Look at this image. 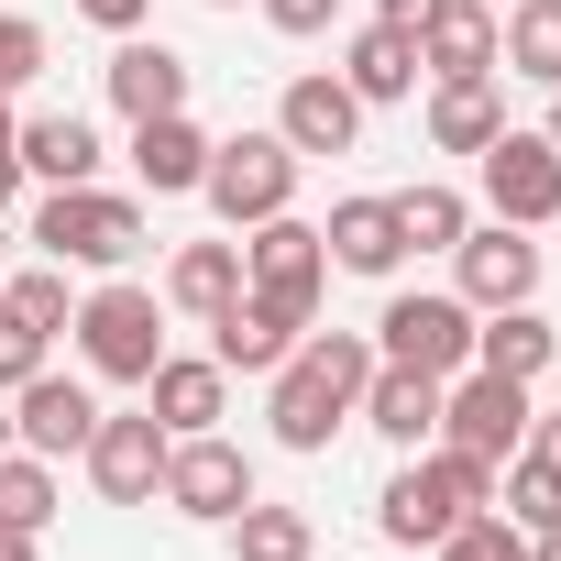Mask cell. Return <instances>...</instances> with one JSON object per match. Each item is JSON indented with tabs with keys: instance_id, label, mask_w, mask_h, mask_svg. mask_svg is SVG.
<instances>
[{
	"instance_id": "cell-7",
	"label": "cell",
	"mask_w": 561,
	"mask_h": 561,
	"mask_svg": "<svg viewBox=\"0 0 561 561\" xmlns=\"http://www.w3.org/2000/svg\"><path fill=\"white\" fill-rule=\"evenodd\" d=\"M375 364H419V375H462L473 364V309L451 298V287H397L386 309H375Z\"/></svg>"
},
{
	"instance_id": "cell-22",
	"label": "cell",
	"mask_w": 561,
	"mask_h": 561,
	"mask_svg": "<svg viewBox=\"0 0 561 561\" xmlns=\"http://www.w3.org/2000/svg\"><path fill=\"white\" fill-rule=\"evenodd\" d=\"M154 298H165L176 320L209 331V320L242 298V242H176V264H165V287H154Z\"/></svg>"
},
{
	"instance_id": "cell-21",
	"label": "cell",
	"mask_w": 561,
	"mask_h": 561,
	"mask_svg": "<svg viewBox=\"0 0 561 561\" xmlns=\"http://www.w3.org/2000/svg\"><path fill=\"white\" fill-rule=\"evenodd\" d=\"M473 364H484V375H517V386H539V375L561 364V331L539 320V298H517V309H484V320H473Z\"/></svg>"
},
{
	"instance_id": "cell-24",
	"label": "cell",
	"mask_w": 561,
	"mask_h": 561,
	"mask_svg": "<svg viewBox=\"0 0 561 561\" xmlns=\"http://www.w3.org/2000/svg\"><path fill=\"white\" fill-rule=\"evenodd\" d=\"M495 133H506L495 78H430V154H484Z\"/></svg>"
},
{
	"instance_id": "cell-36",
	"label": "cell",
	"mask_w": 561,
	"mask_h": 561,
	"mask_svg": "<svg viewBox=\"0 0 561 561\" xmlns=\"http://www.w3.org/2000/svg\"><path fill=\"white\" fill-rule=\"evenodd\" d=\"M253 12L287 34V45H309V34H331V23H342V0H253Z\"/></svg>"
},
{
	"instance_id": "cell-38",
	"label": "cell",
	"mask_w": 561,
	"mask_h": 561,
	"mask_svg": "<svg viewBox=\"0 0 561 561\" xmlns=\"http://www.w3.org/2000/svg\"><path fill=\"white\" fill-rule=\"evenodd\" d=\"M517 451H528V462H550V473H561V419H528V440H517Z\"/></svg>"
},
{
	"instance_id": "cell-16",
	"label": "cell",
	"mask_w": 561,
	"mask_h": 561,
	"mask_svg": "<svg viewBox=\"0 0 561 561\" xmlns=\"http://www.w3.org/2000/svg\"><path fill=\"white\" fill-rule=\"evenodd\" d=\"M144 408H154V430H165V440L220 430V419H231V375H220L209 353H165V364L144 375Z\"/></svg>"
},
{
	"instance_id": "cell-19",
	"label": "cell",
	"mask_w": 561,
	"mask_h": 561,
	"mask_svg": "<svg viewBox=\"0 0 561 561\" xmlns=\"http://www.w3.org/2000/svg\"><path fill=\"white\" fill-rule=\"evenodd\" d=\"M12 154H23V176H45V187H89V176H100V122H78V111H23Z\"/></svg>"
},
{
	"instance_id": "cell-20",
	"label": "cell",
	"mask_w": 561,
	"mask_h": 561,
	"mask_svg": "<svg viewBox=\"0 0 561 561\" xmlns=\"http://www.w3.org/2000/svg\"><path fill=\"white\" fill-rule=\"evenodd\" d=\"M133 176H144L154 198H198V176H209V133H198L187 111L133 122Z\"/></svg>"
},
{
	"instance_id": "cell-17",
	"label": "cell",
	"mask_w": 561,
	"mask_h": 561,
	"mask_svg": "<svg viewBox=\"0 0 561 561\" xmlns=\"http://www.w3.org/2000/svg\"><path fill=\"white\" fill-rule=\"evenodd\" d=\"M386 451H430L440 440V375H419V364H375V386H364V408H353Z\"/></svg>"
},
{
	"instance_id": "cell-29",
	"label": "cell",
	"mask_w": 561,
	"mask_h": 561,
	"mask_svg": "<svg viewBox=\"0 0 561 561\" xmlns=\"http://www.w3.org/2000/svg\"><path fill=\"white\" fill-rule=\"evenodd\" d=\"M397 231H408V253H451L473 231V198L440 187V176H419V187H397Z\"/></svg>"
},
{
	"instance_id": "cell-25",
	"label": "cell",
	"mask_w": 561,
	"mask_h": 561,
	"mask_svg": "<svg viewBox=\"0 0 561 561\" xmlns=\"http://www.w3.org/2000/svg\"><path fill=\"white\" fill-rule=\"evenodd\" d=\"M320 242H331V264H342V275H397V264H408L397 198H342V209L320 220Z\"/></svg>"
},
{
	"instance_id": "cell-28",
	"label": "cell",
	"mask_w": 561,
	"mask_h": 561,
	"mask_svg": "<svg viewBox=\"0 0 561 561\" xmlns=\"http://www.w3.org/2000/svg\"><path fill=\"white\" fill-rule=\"evenodd\" d=\"M220 539H231V561H309V550H320V517H309V506H264V495H253Z\"/></svg>"
},
{
	"instance_id": "cell-37",
	"label": "cell",
	"mask_w": 561,
	"mask_h": 561,
	"mask_svg": "<svg viewBox=\"0 0 561 561\" xmlns=\"http://www.w3.org/2000/svg\"><path fill=\"white\" fill-rule=\"evenodd\" d=\"M78 23H100V34H144L154 0H78Z\"/></svg>"
},
{
	"instance_id": "cell-40",
	"label": "cell",
	"mask_w": 561,
	"mask_h": 561,
	"mask_svg": "<svg viewBox=\"0 0 561 561\" xmlns=\"http://www.w3.org/2000/svg\"><path fill=\"white\" fill-rule=\"evenodd\" d=\"M0 561H45V539L34 528H0Z\"/></svg>"
},
{
	"instance_id": "cell-42",
	"label": "cell",
	"mask_w": 561,
	"mask_h": 561,
	"mask_svg": "<svg viewBox=\"0 0 561 561\" xmlns=\"http://www.w3.org/2000/svg\"><path fill=\"white\" fill-rule=\"evenodd\" d=\"M528 561H561V528H550V539H528Z\"/></svg>"
},
{
	"instance_id": "cell-11",
	"label": "cell",
	"mask_w": 561,
	"mask_h": 561,
	"mask_svg": "<svg viewBox=\"0 0 561 561\" xmlns=\"http://www.w3.org/2000/svg\"><path fill=\"white\" fill-rule=\"evenodd\" d=\"M165 506L198 517V528H231V517L253 506V462H242L220 430H187V440H165Z\"/></svg>"
},
{
	"instance_id": "cell-43",
	"label": "cell",
	"mask_w": 561,
	"mask_h": 561,
	"mask_svg": "<svg viewBox=\"0 0 561 561\" xmlns=\"http://www.w3.org/2000/svg\"><path fill=\"white\" fill-rule=\"evenodd\" d=\"M209 12H242V0H209Z\"/></svg>"
},
{
	"instance_id": "cell-8",
	"label": "cell",
	"mask_w": 561,
	"mask_h": 561,
	"mask_svg": "<svg viewBox=\"0 0 561 561\" xmlns=\"http://www.w3.org/2000/svg\"><path fill=\"white\" fill-rule=\"evenodd\" d=\"M528 419H539V408H528V386H517V375L462 364V375L440 386V440H451V451H473V462H506V451L528 440Z\"/></svg>"
},
{
	"instance_id": "cell-12",
	"label": "cell",
	"mask_w": 561,
	"mask_h": 561,
	"mask_svg": "<svg viewBox=\"0 0 561 561\" xmlns=\"http://www.w3.org/2000/svg\"><path fill=\"white\" fill-rule=\"evenodd\" d=\"M451 298L484 320V309H517V298H539V242L517 231V220H473L462 242H451Z\"/></svg>"
},
{
	"instance_id": "cell-5",
	"label": "cell",
	"mask_w": 561,
	"mask_h": 561,
	"mask_svg": "<svg viewBox=\"0 0 561 561\" xmlns=\"http://www.w3.org/2000/svg\"><path fill=\"white\" fill-rule=\"evenodd\" d=\"M320 287H331V242H320V220L275 209V220H253V231H242V298H253L264 320L320 331Z\"/></svg>"
},
{
	"instance_id": "cell-26",
	"label": "cell",
	"mask_w": 561,
	"mask_h": 561,
	"mask_svg": "<svg viewBox=\"0 0 561 561\" xmlns=\"http://www.w3.org/2000/svg\"><path fill=\"white\" fill-rule=\"evenodd\" d=\"M495 67L528 89H561V0H506L495 12Z\"/></svg>"
},
{
	"instance_id": "cell-14",
	"label": "cell",
	"mask_w": 561,
	"mask_h": 561,
	"mask_svg": "<svg viewBox=\"0 0 561 561\" xmlns=\"http://www.w3.org/2000/svg\"><path fill=\"white\" fill-rule=\"evenodd\" d=\"M275 133H287V154H353L364 144V100L342 89V67H298L287 100H275Z\"/></svg>"
},
{
	"instance_id": "cell-39",
	"label": "cell",
	"mask_w": 561,
	"mask_h": 561,
	"mask_svg": "<svg viewBox=\"0 0 561 561\" xmlns=\"http://www.w3.org/2000/svg\"><path fill=\"white\" fill-rule=\"evenodd\" d=\"M430 12H440V0H375V23H397V34H419Z\"/></svg>"
},
{
	"instance_id": "cell-10",
	"label": "cell",
	"mask_w": 561,
	"mask_h": 561,
	"mask_svg": "<svg viewBox=\"0 0 561 561\" xmlns=\"http://www.w3.org/2000/svg\"><path fill=\"white\" fill-rule=\"evenodd\" d=\"M89 484H100V506H154L165 495V430H154V408H100V430H89Z\"/></svg>"
},
{
	"instance_id": "cell-35",
	"label": "cell",
	"mask_w": 561,
	"mask_h": 561,
	"mask_svg": "<svg viewBox=\"0 0 561 561\" xmlns=\"http://www.w3.org/2000/svg\"><path fill=\"white\" fill-rule=\"evenodd\" d=\"M45 353H56V331H34V320H12V309H0V397H12V386H34V375H45Z\"/></svg>"
},
{
	"instance_id": "cell-32",
	"label": "cell",
	"mask_w": 561,
	"mask_h": 561,
	"mask_svg": "<svg viewBox=\"0 0 561 561\" xmlns=\"http://www.w3.org/2000/svg\"><path fill=\"white\" fill-rule=\"evenodd\" d=\"M0 309L34 320V331H67L78 320V287H67V264H23V275H0Z\"/></svg>"
},
{
	"instance_id": "cell-23",
	"label": "cell",
	"mask_w": 561,
	"mask_h": 561,
	"mask_svg": "<svg viewBox=\"0 0 561 561\" xmlns=\"http://www.w3.org/2000/svg\"><path fill=\"white\" fill-rule=\"evenodd\" d=\"M342 89H353L364 111H386V100H419V34H397V23H364V34L342 45Z\"/></svg>"
},
{
	"instance_id": "cell-33",
	"label": "cell",
	"mask_w": 561,
	"mask_h": 561,
	"mask_svg": "<svg viewBox=\"0 0 561 561\" xmlns=\"http://www.w3.org/2000/svg\"><path fill=\"white\" fill-rule=\"evenodd\" d=\"M430 561H528V528H506L495 506H473V517H462V528H451Z\"/></svg>"
},
{
	"instance_id": "cell-1",
	"label": "cell",
	"mask_w": 561,
	"mask_h": 561,
	"mask_svg": "<svg viewBox=\"0 0 561 561\" xmlns=\"http://www.w3.org/2000/svg\"><path fill=\"white\" fill-rule=\"evenodd\" d=\"M375 386V331H309L287 364L264 375V419H275V451H331L353 430Z\"/></svg>"
},
{
	"instance_id": "cell-4",
	"label": "cell",
	"mask_w": 561,
	"mask_h": 561,
	"mask_svg": "<svg viewBox=\"0 0 561 561\" xmlns=\"http://www.w3.org/2000/svg\"><path fill=\"white\" fill-rule=\"evenodd\" d=\"M154 231H144V198H122V187H45L34 198V253L45 264H89V275H122L133 253H144Z\"/></svg>"
},
{
	"instance_id": "cell-31",
	"label": "cell",
	"mask_w": 561,
	"mask_h": 561,
	"mask_svg": "<svg viewBox=\"0 0 561 561\" xmlns=\"http://www.w3.org/2000/svg\"><path fill=\"white\" fill-rule=\"evenodd\" d=\"M56 506H67V495H56V462L0 451V528H34V539H45V528H56Z\"/></svg>"
},
{
	"instance_id": "cell-34",
	"label": "cell",
	"mask_w": 561,
	"mask_h": 561,
	"mask_svg": "<svg viewBox=\"0 0 561 561\" xmlns=\"http://www.w3.org/2000/svg\"><path fill=\"white\" fill-rule=\"evenodd\" d=\"M34 78H45V23L34 12H0V100L34 89Z\"/></svg>"
},
{
	"instance_id": "cell-27",
	"label": "cell",
	"mask_w": 561,
	"mask_h": 561,
	"mask_svg": "<svg viewBox=\"0 0 561 561\" xmlns=\"http://www.w3.org/2000/svg\"><path fill=\"white\" fill-rule=\"evenodd\" d=\"M298 342H309V331H287V320H264L253 298H231V309L209 320V364H220V375H275V364H287Z\"/></svg>"
},
{
	"instance_id": "cell-6",
	"label": "cell",
	"mask_w": 561,
	"mask_h": 561,
	"mask_svg": "<svg viewBox=\"0 0 561 561\" xmlns=\"http://www.w3.org/2000/svg\"><path fill=\"white\" fill-rule=\"evenodd\" d=\"M298 165H309V154H287L275 122H264V133H220L198 198H209L220 231H253V220H275V209H298Z\"/></svg>"
},
{
	"instance_id": "cell-15",
	"label": "cell",
	"mask_w": 561,
	"mask_h": 561,
	"mask_svg": "<svg viewBox=\"0 0 561 561\" xmlns=\"http://www.w3.org/2000/svg\"><path fill=\"white\" fill-rule=\"evenodd\" d=\"M100 89H111V111H122V122H154V111H187L198 67H187L176 45H154V34H111V67H100Z\"/></svg>"
},
{
	"instance_id": "cell-3",
	"label": "cell",
	"mask_w": 561,
	"mask_h": 561,
	"mask_svg": "<svg viewBox=\"0 0 561 561\" xmlns=\"http://www.w3.org/2000/svg\"><path fill=\"white\" fill-rule=\"evenodd\" d=\"M67 342H78L89 386H144L165 364V298L133 287V275H100V287L78 298V320H67Z\"/></svg>"
},
{
	"instance_id": "cell-41",
	"label": "cell",
	"mask_w": 561,
	"mask_h": 561,
	"mask_svg": "<svg viewBox=\"0 0 561 561\" xmlns=\"http://www.w3.org/2000/svg\"><path fill=\"white\" fill-rule=\"evenodd\" d=\"M539 144H550V154H561V89H550V111H539Z\"/></svg>"
},
{
	"instance_id": "cell-9",
	"label": "cell",
	"mask_w": 561,
	"mask_h": 561,
	"mask_svg": "<svg viewBox=\"0 0 561 561\" xmlns=\"http://www.w3.org/2000/svg\"><path fill=\"white\" fill-rule=\"evenodd\" d=\"M473 176H484V209H495V220H517V231H550V220H561V154L539 144V122H528V133L506 122V133L473 154Z\"/></svg>"
},
{
	"instance_id": "cell-30",
	"label": "cell",
	"mask_w": 561,
	"mask_h": 561,
	"mask_svg": "<svg viewBox=\"0 0 561 561\" xmlns=\"http://www.w3.org/2000/svg\"><path fill=\"white\" fill-rule=\"evenodd\" d=\"M495 517L528 528V539H550V528H561V473L528 462V451H506V462H495Z\"/></svg>"
},
{
	"instance_id": "cell-13",
	"label": "cell",
	"mask_w": 561,
	"mask_h": 561,
	"mask_svg": "<svg viewBox=\"0 0 561 561\" xmlns=\"http://www.w3.org/2000/svg\"><path fill=\"white\" fill-rule=\"evenodd\" d=\"M89 430H100V386L89 375H34V386H12V451H34V462H78L89 451Z\"/></svg>"
},
{
	"instance_id": "cell-2",
	"label": "cell",
	"mask_w": 561,
	"mask_h": 561,
	"mask_svg": "<svg viewBox=\"0 0 561 561\" xmlns=\"http://www.w3.org/2000/svg\"><path fill=\"white\" fill-rule=\"evenodd\" d=\"M473 506H495V462L430 440V451H397V473H386V495H375V528H386L397 550H440Z\"/></svg>"
},
{
	"instance_id": "cell-18",
	"label": "cell",
	"mask_w": 561,
	"mask_h": 561,
	"mask_svg": "<svg viewBox=\"0 0 561 561\" xmlns=\"http://www.w3.org/2000/svg\"><path fill=\"white\" fill-rule=\"evenodd\" d=\"M419 78H495V0H440L419 23Z\"/></svg>"
}]
</instances>
